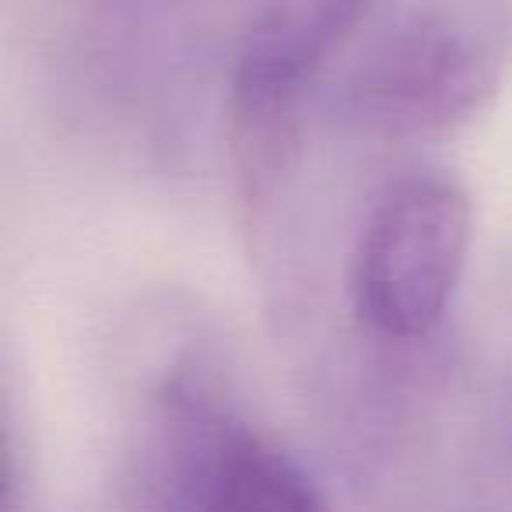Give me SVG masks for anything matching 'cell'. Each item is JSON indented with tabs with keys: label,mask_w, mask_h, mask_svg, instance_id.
Wrapping results in <instances>:
<instances>
[{
	"label": "cell",
	"mask_w": 512,
	"mask_h": 512,
	"mask_svg": "<svg viewBox=\"0 0 512 512\" xmlns=\"http://www.w3.org/2000/svg\"><path fill=\"white\" fill-rule=\"evenodd\" d=\"M509 53L505 0H418L355 67L348 109L379 134H442L495 102Z\"/></svg>",
	"instance_id": "1"
},
{
	"label": "cell",
	"mask_w": 512,
	"mask_h": 512,
	"mask_svg": "<svg viewBox=\"0 0 512 512\" xmlns=\"http://www.w3.org/2000/svg\"><path fill=\"white\" fill-rule=\"evenodd\" d=\"M474 242V204L439 169L397 176L372 204L351 253V306L386 341H421L442 323Z\"/></svg>",
	"instance_id": "2"
},
{
	"label": "cell",
	"mask_w": 512,
	"mask_h": 512,
	"mask_svg": "<svg viewBox=\"0 0 512 512\" xmlns=\"http://www.w3.org/2000/svg\"><path fill=\"white\" fill-rule=\"evenodd\" d=\"M372 0H295L249 32L225 99V137L239 197L260 214L292 172L302 144V99L330 53Z\"/></svg>",
	"instance_id": "3"
},
{
	"label": "cell",
	"mask_w": 512,
	"mask_h": 512,
	"mask_svg": "<svg viewBox=\"0 0 512 512\" xmlns=\"http://www.w3.org/2000/svg\"><path fill=\"white\" fill-rule=\"evenodd\" d=\"M193 512H330L292 453L228 414H204L190 456Z\"/></svg>",
	"instance_id": "4"
}]
</instances>
